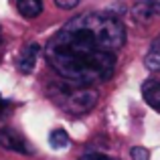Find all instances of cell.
<instances>
[{"mask_svg":"<svg viewBox=\"0 0 160 160\" xmlns=\"http://www.w3.org/2000/svg\"><path fill=\"white\" fill-rule=\"evenodd\" d=\"M69 136H67L65 130H53L51 136H49V144L55 150H63V148H69Z\"/></svg>","mask_w":160,"mask_h":160,"instance_id":"9c48e42d","label":"cell"},{"mask_svg":"<svg viewBox=\"0 0 160 160\" xmlns=\"http://www.w3.org/2000/svg\"><path fill=\"white\" fill-rule=\"evenodd\" d=\"M2 103H4V102H2V95H0V108H2Z\"/></svg>","mask_w":160,"mask_h":160,"instance_id":"4fadbf2b","label":"cell"},{"mask_svg":"<svg viewBox=\"0 0 160 160\" xmlns=\"http://www.w3.org/2000/svg\"><path fill=\"white\" fill-rule=\"evenodd\" d=\"M142 95H144L146 103H148L150 108H154V109L160 112V81H156V79L146 81L144 85H142Z\"/></svg>","mask_w":160,"mask_h":160,"instance_id":"8992f818","label":"cell"},{"mask_svg":"<svg viewBox=\"0 0 160 160\" xmlns=\"http://www.w3.org/2000/svg\"><path fill=\"white\" fill-rule=\"evenodd\" d=\"M79 160H118V158H112V156H106V154L95 152V154H85V156H81Z\"/></svg>","mask_w":160,"mask_h":160,"instance_id":"7c38bea8","label":"cell"},{"mask_svg":"<svg viewBox=\"0 0 160 160\" xmlns=\"http://www.w3.org/2000/svg\"><path fill=\"white\" fill-rule=\"evenodd\" d=\"M130 156H132V160H150V152L142 146H134L130 150Z\"/></svg>","mask_w":160,"mask_h":160,"instance_id":"30bf717a","label":"cell"},{"mask_svg":"<svg viewBox=\"0 0 160 160\" xmlns=\"http://www.w3.org/2000/svg\"><path fill=\"white\" fill-rule=\"evenodd\" d=\"M0 146H4L6 150H12V152H18V154H32L24 136L18 134L14 128H10V126L0 130Z\"/></svg>","mask_w":160,"mask_h":160,"instance_id":"7a4b0ae2","label":"cell"},{"mask_svg":"<svg viewBox=\"0 0 160 160\" xmlns=\"http://www.w3.org/2000/svg\"><path fill=\"white\" fill-rule=\"evenodd\" d=\"M55 4H57L59 8H65V10H71V8H75L79 4V0H55Z\"/></svg>","mask_w":160,"mask_h":160,"instance_id":"8fae6325","label":"cell"},{"mask_svg":"<svg viewBox=\"0 0 160 160\" xmlns=\"http://www.w3.org/2000/svg\"><path fill=\"white\" fill-rule=\"evenodd\" d=\"M132 14L140 22H148L154 16H160V0H140L134 4Z\"/></svg>","mask_w":160,"mask_h":160,"instance_id":"277c9868","label":"cell"},{"mask_svg":"<svg viewBox=\"0 0 160 160\" xmlns=\"http://www.w3.org/2000/svg\"><path fill=\"white\" fill-rule=\"evenodd\" d=\"M99 95L98 91L93 89H77L73 91V93L69 95V99H67V106H69V112H75V113H81V112H87V109H91L98 103Z\"/></svg>","mask_w":160,"mask_h":160,"instance_id":"3957f363","label":"cell"},{"mask_svg":"<svg viewBox=\"0 0 160 160\" xmlns=\"http://www.w3.org/2000/svg\"><path fill=\"white\" fill-rule=\"evenodd\" d=\"M146 67L150 71H160V35L156 37V41L152 43L148 55H146Z\"/></svg>","mask_w":160,"mask_h":160,"instance_id":"ba28073f","label":"cell"},{"mask_svg":"<svg viewBox=\"0 0 160 160\" xmlns=\"http://www.w3.org/2000/svg\"><path fill=\"white\" fill-rule=\"evenodd\" d=\"M0 45H2V32H0Z\"/></svg>","mask_w":160,"mask_h":160,"instance_id":"5bb4252c","label":"cell"},{"mask_svg":"<svg viewBox=\"0 0 160 160\" xmlns=\"http://www.w3.org/2000/svg\"><path fill=\"white\" fill-rule=\"evenodd\" d=\"M39 53H41V47L37 43H28L27 47L22 49V53H20V57H18V63H16L20 73H31V71L35 69Z\"/></svg>","mask_w":160,"mask_h":160,"instance_id":"5b68a950","label":"cell"},{"mask_svg":"<svg viewBox=\"0 0 160 160\" xmlns=\"http://www.w3.org/2000/svg\"><path fill=\"white\" fill-rule=\"evenodd\" d=\"M16 8L24 18H37L43 12V0H16Z\"/></svg>","mask_w":160,"mask_h":160,"instance_id":"52a82bcc","label":"cell"},{"mask_svg":"<svg viewBox=\"0 0 160 160\" xmlns=\"http://www.w3.org/2000/svg\"><path fill=\"white\" fill-rule=\"evenodd\" d=\"M126 28L113 14L87 12L69 20L51 37L45 55L61 77L79 85L108 81L116 71Z\"/></svg>","mask_w":160,"mask_h":160,"instance_id":"6da1fadb","label":"cell"}]
</instances>
